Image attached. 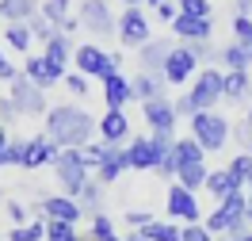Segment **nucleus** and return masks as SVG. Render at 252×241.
Returning <instances> with one entry per match:
<instances>
[{
    "label": "nucleus",
    "instance_id": "19",
    "mask_svg": "<svg viewBox=\"0 0 252 241\" xmlns=\"http://www.w3.org/2000/svg\"><path fill=\"white\" fill-rule=\"evenodd\" d=\"M153 172L160 180H176V138L153 134Z\"/></svg>",
    "mask_w": 252,
    "mask_h": 241
},
{
    "label": "nucleus",
    "instance_id": "9",
    "mask_svg": "<svg viewBox=\"0 0 252 241\" xmlns=\"http://www.w3.org/2000/svg\"><path fill=\"white\" fill-rule=\"evenodd\" d=\"M164 214L180 226L203 222V207H199V195L184 188V184H168V195H164Z\"/></svg>",
    "mask_w": 252,
    "mask_h": 241
},
{
    "label": "nucleus",
    "instance_id": "63",
    "mask_svg": "<svg viewBox=\"0 0 252 241\" xmlns=\"http://www.w3.org/2000/svg\"><path fill=\"white\" fill-rule=\"evenodd\" d=\"M77 241H80V238H77Z\"/></svg>",
    "mask_w": 252,
    "mask_h": 241
},
{
    "label": "nucleus",
    "instance_id": "52",
    "mask_svg": "<svg viewBox=\"0 0 252 241\" xmlns=\"http://www.w3.org/2000/svg\"><path fill=\"white\" fill-rule=\"evenodd\" d=\"M233 16H249L252 19V0H237V4H233Z\"/></svg>",
    "mask_w": 252,
    "mask_h": 241
},
{
    "label": "nucleus",
    "instance_id": "58",
    "mask_svg": "<svg viewBox=\"0 0 252 241\" xmlns=\"http://www.w3.org/2000/svg\"><path fill=\"white\" fill-rule=\"evenodd\" d=\"M249 230H252V203H249Z\"/></svg>",
    "mask_w": 252,
    "mask_h": 241
},
{
    "label": "nucleus",
    "instance_id": "30",
    "mask_svg": "<svg viewBox=\"0 0 252 241\" xmlns=\"http://www.w3.org/2000/svg\"><path fill=\"white\" fill-rule=\"evenodd\" d=\"M138 234H142L145 241H180L184 226H180V222H172V218H164V222H160V218H153V222H149V226H142Z\"/></svg>",
    "mask_w": 252,
    "mask_h": 241
},
{
    "label": "nucleus",
    "instance_id": "11",
    "mask_svg": "<svg viewBox=\"0 0 252 241\" xmlns=\"http://www.w3.org/2000/svg\"><path fill=\"white\" fill-rule=\"evenodd\" d=\"M31 214H34V218H58V222H73V226L84 218V210H80V203L73 199V195H42V199L31 207Z\"/></svg>",
    "mask_w": 252,
    "mask_h": 241
},
{
    "label": "nucleus",
    "instance_id": "23",
    "mask_svg": "<svg viewBox=\"0 0 252 241\" xmlns=\"http://www.w3.org/2000/svg\"><path fill=\"white\" fill-rule=\"evenodd\" d=\"M126 165H130V172H153V134L130 138V145H126Z\"/></svg>",
    "mask_w": 252,
    "mask_h": 241
},
{
    "label": "nucleus",
    "instance_id": "54",
    "mask_svg": "<svg viewBox=\"0 0 252 241\" xmlns=\"http://www.w3.org/2000/svg\"><path fill=\"white\" fill-rule=\"evenodd\" d=\"M12 142V138H8V127H4V123H0V149H4V145Z\"/></svg>",
    "mask_w": 252,
    "mask_h": 241
},
{
    "label": "nucleus",
    "instance_id": "32",
    "mask_svg": "<svg viewBox=\"0 0 252 241\" xmlns=\"http://www.w3.org/2000/svg\"><path fill=\"white\" fill-rule=\"evenodd\" d=\"M8 241H46V218H31L8 230Z\"/></svg>",
    "mask_w": 252,
    "mask_h": 241
},
{
    "label": "nucleus",
    "instance_id": "39",
    "mask_svg": "<svg viewBox=\"0 0 252 241\" xmlns=\"http://www.w3.org/2000/svg\"><path fill=\"white\" fill-rule=\"evenodd\" d=\"M225 169H229V172H233V176L241 180V184H245V180L252 176V153H249V149H241V153H233V161H229Z\"/></svg>",
    "mask_w": 252,
    "mask_h": 241
},
{
    "label": "nucleus",
    "instance_id": "33",
    "mask_svg": "<svg viewBox=\"0 0 252 241\" xmlns=\"http://www.w3.org/2000/svg\"><path fill=\"white\" fill-rule=\"evenodd\" d=\"M188 161H206V149L199 142H195V138H176V169H180V165H188Z\"/></svg>",
    "mask_w": 252,
    "mask_h": 241
},
{
    "label": "nucleus",
    "instance_id": "36",
    "mask_svg": "<svg viewBox=\"0 0 252 241\" xmlns=\"http://www.w3.org/2000/svg\"><path fill=\"white\" fill-rule=\"evenodd\" d=\"M23 142L27 138H12V142L0 149V169H19L23 165Z\"/></svg>",
    "mask_w": 252,
    "mask_h": 241
},
{
    "label": "nucleus",
    "instance_id": "27",
    "mask_svg": "<svg viewBox=\"0 0 252 241\" xmlns=\"http://www.w3.org/2000/svg\"><path fill=\"white\" fill-rule=\"evenodd\" d=\"M80 210H84V218H92V214H103V203H107V195H103V184L99 180H88L77 195Z\"/></svg>",
    "mask_w": 252,
    "mask_h": 241
},
{
    "label": "nucleus",
    "instance_id": "20",
    "mask_svg": "<svg viewBox=\"0 0 252 241\" xmlns=\"http://www.w3.org/2000/svg\"><path fill=\"white\" fill-rule=\"evenodd\" d=\"M99 96H103V103L107 107H119V111H126V103L134 100V88H130V77H123V73H111V77L99 80Z\"/></svg>",
    "mask_w": 252,
    "mask_h": 241
},
{
    "label": "nucleus",
    "instance_id": "40",
    "mask_svg": "<svg viewBox=\"0 0 252 241\" xmlns=\"http://www.w3.org/2000/svg\"><path fill=\"white\" fill-rule=\"evenodd\" d=\"M4 210H8V218H12V226H23V222H31V210L23 207L19 199H4Z\"/></svg>",
    "mask_w": 252,
    "mask_h": 241
},
{
    "label": "nucleus",
    "instance_id": "25",
    "mask_svg": "<svg viewBox=\"0 0 252 241\" xmlns=\"http://www.w3.org/2000/svg\"><path fill=\"white\" fill-rule=\"evenodd\" d=\"M130 88H134V100H142V103H145V100H157V96H168V92H164L168 80L153 77V73H142V69L130 77Z\"/></svg>",
    "mask_w": 252,
    "mask_h": 241
},
{
    "label": "nucleus",
    "instance_id": "18",
    "mask_svg": "<svg viewBox=\"0 0 252 241\" xmlns=\"http://www.w3.org/2000/svg\"><path fill=\"white\" fill-rule=\"evenodd\" d=\"M168 31H172L180 42H203V38H210L214 23H210V16H184V12H180Z\"/></svg>",
    "mask_w": 252,
    "mask_h": 241
},
{
    "label": "nucleus",
    "instance_id": "7",
    "mask_svg": "<svg viewBox=\"0 0 252 241\" xmlns=\"http://www.w3.org/2000/svg\"><path fill=\"white\" fill-rule=\"evenodd\" d=\"M8 100L16 103V111H19V119H46V111H50V103H46V92L38 88V84H31V80L19 73L12 84H8Z\"/></svg>",
    "mask_w": 252,
    "mask_h": 241
},
{
    "label": "nucleus",
    "instance_id": "57",
    "mask_svg": "<svg viewBox=\"0 0 252 241\" xmlns=\"http://www.w3.org/2000/svg\"><path fill=\"white\" fill-rule=\"evenodd\" d=\"M123 4H126V8H142L145 0H123Z\"/></svg>",
    "mask_w": 252,
    "mask_h": 241
},
{
    "label": "nucleus",
    "instance_id": "12",
    "mask_svg": "<svg viewBox=\"0 0 252 241\" xmlns=\"http://www.w3.org/2000/svg\"><path fill=\"white\" fill-rule=\"evenodd\" d=\"M195 73H199V58L191 54L188 42H176L172 54H168V62H164V80H168V84H188Z\"/></svg>",
    "mask_w": 252,
    "mask_h": 241
},
{
    "label": "nucleus",
    "instance_id": "16",
    "mask_svg": "<svg viewBox=\"0 0 252 241\" xmlns=\"http://www.w3.org/2000/svg\"><path fill=\"white\" fill-rule=\"evenodd\" d=\"M99 142H111V145L130 142V115L119 111V107H107L99 115Z\"/></svg>",
    "mask_w": 252,
    "mask_h": 241
},
{
    "label": "nucleus",
    "instance_id": "15",
    "mask_svg": "<svg viewBox=\"0 0 252 241\" xmlns=\"http://www.w3.org/2000/svg\"><path fill=\"white\" fill-rule=\"evenodd\" d=\"M142 115H145V127L153 130V134H172L176 130V107L168 96H157V100H145L142 103Z\"/></svg>",
    "mask_w": 252,
    "mask_h": 241
},
{
    "label": "nucleus",
    "instance_id": "46",
    "mask_svg": "<svg viewBox=\"0 0 252 241\" xmlns=\"http://www.w3.org/2000/svg\"><path fill=\"white\" fill-rule=\"evenodd\" d=\"M184 16H210V0H176Z\"/></svg>",
    "mask_w": 252,
    "mask_h": 241
},
{
    "label": "nucleus",
    "instance_id": "44",
    "mask_svg": "<svg viewBox=\"0 0 252 241\" xmlns=\"http://www.w3.org/2000/svg\"><path fill=\"white\" fill-rule=\"evenodd\" d=\"M65 88H69V92H73V96H88V77H84V73H77V69H73V73H65Z\"/></svg>",
    "mask_w": 252,
    "mask_h": 241
},
{
    "label": "nucleus",
    "instance_id": "45",
    "mask_svg": "<svg viewBox=\"0 0 252 241\" xmlns=\"http://www.w3.org/2000/svg\"><path fill=\"white\" fill-rule=\"evenodd\" d=\"M188 46H191V54L199 58V65H203V62H210V58L218 62V46H214L210 38H203V42H188Z\"/></svg>",
    "mask_w": 252,
    "mask_h": 241
},
{
    "label": "nucleus",
    "instance_id": "56",
    "mask_svg": "<svg viewBox=\"0 0 252 241\" xmlns=\"http://www.w3.org/2000/svg\"><path fill=\"white\" fill-rule=\"evenodd\" d=\"M245 195H249V203H252V176L245 180Z\"/></svg>",
    "mask_w": 252,
    "mask_h": 241
},
{
    "label": "nucleus",
    "instance_id": "37",
    "mask_svg": "<svg viewBox=\"0 0 252 241\" xmlns=\"http://www.w3.org/2000/svg\"><path fill=\"white\" fill-rule=\"evenodd\" d=\"M77 226L73 222H58V218H46V241H77Z\"/></svg>",
    "mask_w": 252,
    "mask_h": 241
},
{
    "label": "nucleus",
    "instance_id": "61",
    "mask_svg": "<svg viewBox=\"0 0 252 241\" xmlns=\"http://www.w3.org/2000/svg\"><path fill=\"white\" fill-rule=\"evenodd\" d=\"M4 199H8V195H4V192H0V207H4Z\"/></svg>",
    "mask_w": 252,
    "mask_h": 241
},
{
    "label": "nucleus",
    "instance_id": "43",
    "mask_svg": "<svg viewBox=\"0 0 252 241\" xmlns=\"http://www.w3.org/2000/svg\"><path fill=\"white\" fill-rule=\"evenodd\" d=\"M233 38L245 42V46H252V19L249 16H233Z\"/></svg>",
    "mask_w": 252,
    "mask_h": 241
},
{
    "label": "nucleus",
    "instance_id": "13",
    "mask_svg": "<svg viewBox=\"0 0 252 241\" xmlns=\"http://www.w3.org/2000/svg\"><path fill=\"white\" fill-rule=\"evenodd\" d=\"M58 149H62V145L54 142L46 130H42V134H34V138H27V142H23V165H19V169H27V172L46 169V165H54Z\"/></svg>",
    "mask_w": 252,
    "mask_h": 241
},
{
    "label": "nucleus",
    "instance_id": "21",
    "mask_svg": "<svg viewBox=\"0 0 252 241\" xmlns=\"http://www.w3.org/2000/svg\"><path fill=\"white\" fill-rule=\"evenodd\" d=\"M203 192H206V195H214V203H221V199H229V195L245 192V184H241V180H237L229 169H210V176H206Z\"/></svg>",
    "mask_w": 252,
    "mask_h": 241
},
{
    "label": "nucleus",
    "instance_id": "38",
    "mask_svg": "<svg viewBox=\"0 0 252 241\" xmlns=\"http://www.w3.org/2000/svg\"><path fill=\"white\" fill-rule=\"evenodd\" d=\"M27 27H31V34L38 38V42H42V46H46V42L54 38V34H58V27H54V23H50V19L42 16V12H34V16L27 19Z\"/></svg>",
    "mask_w": 252,
    "mask_h": 241
},
{
    "label": "nucleus",
    "instance_id": "24",
    "mask_svg": "<svg viewBox=\"0 0 252 241\" xmlns=\"http://www.w3.org/2000/svg\"><path fill=\"white\" fill-rule=\"evenodd\" d=\"M218 62L221 69H237V73H252V46H245V42H225V46H218Z\"/></svg>",
    "mask_w": 252,
    "mask_h": 241
},
{
    "label": "nucleus",
    "instance_id": "31",
    "mask_svg": "<svg viewBox=\"0 0 252 241\" xmlns=\"http://www.w3.org/2000/svg\"><path fill=\"white\" fill-rule=\"evenodd\" d=\"M34 42V34L27 23H4V46L8 50H16V54H27Z\"/></svg>",
    "mask_w": 252,
    "mask_h": 241
},
{
    "label": "nucleus",
    "instance_id": "55",
    "mask_svg": "<svg viewBox=\"0 0 252 241\" xmlns=\"http://www.w3.org/2000/svg\"><path fill=\"white\" fill-rule=\"evenodd\" d=\"M123 241H145V238H142V234H138V230H130V234H126Z\"/></svg>",
    "mask_w": 252,
    "mask_h": 241
},
{
    "label": "nucleus",
    "instance_id": "60",
    "mask_svg": "<svg viewBox=\"0 0 252 241\" xmlns=\"http://www.w3.org/2000/svg\"><path fill=\"white\" fill-rule=\"evenodd\" d=\"M245 123H249V127H252V107H249V119H245Z\"/></svg>",
    "mask_w": 252,
    "mask_h": 241
},
{
    "label": "nucleus",
    "instance_id": "3",
    "mask_svg": "<svg viewBox=\"0 0 252 241\" xmlns=\"http://www.w3.org/2000/svg\"><path fill=\"white\" fill-rule=\"evenodd\" d=\"M50 169H54V176L62 184V195H73V199L92 180V169L84 165V149H58V157H54Z\"/></svg>",
    "mask_w": 252,
    "mask_h": 241
},
{
    "label": "nucleus",
    "instance_id": "29",
    "mask_svg": "<svg viewBox=\"0 0 252 241\" xmlns=\"http://www.w3.org/2000/svg\"><path fill=\"white\" fill-rule=\"evenodd\" d=\"M206 176H210L206 161H188V165L176 169V184H184V188H191V192H199V188L206 184Z\"/></svg>",
    "mask_w": 252,
    "mask_h": 241
},
{
    "label": "nucleus",
    "instance_id": "59",
    "mask_svg": "<svg viewBox=\"0 0 252 241\" xmlns=\"http://www.w3.org/2000/svg\"><path fill=\"white\" fill-rule=\"evenodd\" d=\"M145 4H153V8H157V4H164V0H145Z\"/></svg>",
    "mask_w": 252,
    "mask_h": 241
},
{
    "label": "nucleus",
    "instance_id": "35",
    "mask_svg": "<svg viewBox=\"0 0 252 241\" xmlns=\"http://www.w3.org/2000/svg\"><path fill=\"white\" fill-rule=\"evenodd\" d=\"M88 222H92V241H123L115 234V222H111L107 210H103V214H92Z\"/></svg>",
    "mask_w": 252,
    "mask_h": 241
},
{
    "label": "nucleus",
    "instance_id": "4",
    "mask_svg": "<svg viewBox=\"0 0 252 241\" xmlns=\"http://www.w3.org/2000/svg\"><path fill=\"white\" fill-rule=\"evenodd\" d=\"M229 119L218 111H195L191 115V138L203 145L206 153H221L229 145Z\"/></svg>",
    "mask_w": 252,
    "mask_h": 241
},
{
    "label": "nucleus",
    "instance_id": "48",
    "mask_svg": "<svg viewBox=\"0 0 252 241\" xmlns=\"http://www.w3.org/2000/svg\"><path fill=\"white\" fill-rule=\"evenodd\" d=\"M229 138H237V145L252 153V127H249V123H237V127L229 130Z\"/></svg>",
    "mask_w": 252,
    "mask_h": 241
},
{
    "label": "nucleus",
    "instance_id": "42",
    "mask_svg": "<svg viewBox=\"0 0 252 241\" xmlns=\"http://www.w3.org/2000/svg\"><path fill=\"white\" fill-rule=\"evenodd\" d=\"M180 241H218V238H214V234H210L203 222H191V226H184Z\"/></svg>",
    "mask_w": 252,
    "mask_h": 241
},
{
    "label": "nucleus",
    "instance_id": "2",
    "mask_svg": "<svg viewBox=\"0 0 252 241\" xmlns=\"http://www.w3.org/2000/svg\"><path fill=\"white\" fill-rule=\"evenodd\" d=\"M203 226L214 234V238H233V234H245L249 230V195L237 192L229 199L214 203L210 214H203Z\"/></svg>",
    "mask_w": 252,
    "mask_h": 241
},
{
    "label": "nucleus",
    "instance_id": "17",
    "mask_svg": "<svg viewBox=\"0 0 252 241\" xmlns=\"http://www.w3.org/2000/svg\"><path fill=\"white\" fill-rule=\"evenodd\" d=\"M19 73L31 80V84H38L42 92H46V88H54V84L65 77V73H58V69H54L42 54H27V58H23V65H19Z\"/></svg>",
    "mask_w": 252,
    "mask_h": 241
},
{
    "label": "nucleus",
    "instance_id": "62",
    "mask_svg": "<svg viewBox=\"0 0 252 241\" xmlns=\"http://www.w3.org/2000/svg\"><path fill=\"white\" fill-rule=\"evenodd\" d=\"M0 62H4V46H0Z\"/></svg>",
    "mask_w": 252,
    "mask_h": 241
},
{
    "label": "nucleus",
    "instance_id": "6",
    "mask_svg": "<svg viewBox=\"0 0 252 241\" xmlns=\"http://www.w3.org/2000/svg\"><path fill=\"white\" fill-rule=\"evenodd\" d=\"M119 65H123V54H107V50L95 46V42H84V46L73 50V69L84 73L88 80L111 77V73H119Z\"/></svg>",
    "mask_w": 252,
    "mask_h": 241
},
{
    "label": "nucleus",
    "instance_id": "47",
    "mask_svg": "<svg viewBox=\"0 0 252 241\" xmlns=\"http://www.w3.org/2000/svg\"><path fill=\"white\" fill-rule=\"evenodd\" d=\"M0 123H4L8 130H12V127L19 123V111H16V103H12L8 96H0Z\"/></svg>",
    "mask_w": 252,
    "mask_h": 241
},
{
    "label": "nucleus",
    "instance_id": "51",
    "mask_svg": "<svg viewBox=\"0 0 252 241\" xmlns=\"http://www.w3.org/2000/svg\"><path fill=\"white\" fill-rule=\"evenodd\" d=\"M16 77H19V65L4 58V62H0V80H4V84H12V80H16Z\"/></svg>",
    "mask_w": 252,
    "mask_h": 241
},
{
    "label": "nucleus",
    "instance_id": "34",
    "mask_svg": "<svg viewBox=\"0 0 252 241\" xmlns=\"http://www.w3.org/2000/svg\"><path fill=\"white\" fill-rule=\"evenodd\" d=\"M38 12H42V16H46L50 23L58 27V31L65 27V19H73V12H69V0H42V4H38Z\"/></svg>",
    "mask_w": 252,
    "mask_h": 241
},
{
    "label": "nucleus",
    "instance_id": "26",
    "mask_svg": "<svg viewBox=\"0 0 252 241\" xmlns=\"http://www.w3.org/2000/svg\"><path fill=\"white\" fill-rule=\"evenodd\" d=\"M249 92H252V73L225 69V92H221V100H225V103H245Z\"/></svg>",
    "mask_w": 252,
    "mask_h": 241
},
{
    "label": "nucleus",
    "instance_id": "5",
    "mask_svg": "<svg viewBox=\"0 0 252 241\" xmlns=\"http://www.w3.org/2000/svg\"><path fill=\"white\" fill-rule=\"evenodd\" d=\"M221 92H225V69H214V65H206L199 69L195 77H191V111H214L221 103Z\"/></svg>",
    "mask_w": 252,
    "mask_h": 241
},
{
    "label": "nucleus",
    "instance_id": "8",
    "mask_svg": "<svg viewBox=\"0 0 252 241\" xmlns=\"http://www.w3.org/2000/svg\"><path fill=\"white\" fill-rule=\"evenodd\" d=\"M77 23H80V31H88V34H99V38H115V23H119V16L111 12L107 0H80V8H77Z\"/></svg>",
    "mask_w": 252,
    "mask_h": 241
},
{
    "label": "nucleus",
    "instance_id": "22",
    "mask_svg": "<svg viewBox=\"0 0 252 241\" xmlns=\"http://www.w3.org/2000/svg\"><path fill=\"white\" fill-rule=\"evenodd\" d=\"M73 38H69V34H54V38H50L46 46H42V58H46L50 65H54V69H58V73H69V65H73Z\"/></svg>",
    "mask_w": 252,
    "mask_h": 241
},
{
    "label": "nucleus",
    "instance_id": "28",
    "mask_svg": "<svg viewBox=\"0 0 252 241\" xmlns=\"http://www.w3.org/2000/svg\"><path fill=\"white\" fill-rule=\"evenodd\" d=\"M38 12V0H0V19L4 23H27Z\"/></svg>",
    "mask_w": 252,
    "mask_h": 241
},
{
    "label": "nucleus",
    "instance_id": "14",
    "mask_svg": "<svg viewBox=\"0 0 252 241\" xmlns=\"http://www.w3.org/2000/svg\"><path fill=\"white\" fill-rule=\"evenodd\" d=\"M172 46H176V34L172 38H168V34H164V38L153 34V38L138 50V69H142V73H153V77H164V62H168Z\"/></svg>",
    "mask_w": 252,
    "mask_h": 241
},
{
    "label": "nucleus",
    "instance_id": "10",
    "mask_svg": "<svg viewBox=\"0 0 252 241\" xmlns=\"http://www.w3.org/2000/svg\"><path fill=\"white\" fill-rule=\"evenodd\" d=\"M115 38H119V46H123V50H142L145 42L153 38L149 19H145L142 8H126L123 16H119V23H115Z\"/></svg>",
    "mask_w": 252,
    "mask_h": 241
},
{
    "label": "nucleus",
    "instance_id": "49",
    "mask_svg": "<svg viewBox=\"0 0 252 241\" xmlns=\"http://www.w3.org/2000/svg\"><path fill=\"white\" fill-rule=\"evenodd\" d=\"M153 12H157V19H160V23H168V27H172V19L180 16V8H176V0H164V4H157Z\"/></svg>",
    "mask_w": 252,
    "mask_h": 241
},
{
    "label": "nucleus",
    "instance_id": "53",
    "mask_svg": "<svg viewBox=\"0 0 252 241\" xmlns=\"http://www.w3.org/2000/svg\"><path fill=\"white\" fill-rule=\"evenodd\" d=\"M221 241H252V230H245V234H233V238H221Z\"/></svg>",
    "mask_w": 252,
    "mask_h": 241
},
{
    "label": "nucleus",
    "instance_id": "50",
    "mask_svg": "<svg viewBox=\"0 0 252 241\" xmlns=\"http://www.w3.org/2000/svg\"><path fill=\"white\" fill-rule=\"evenodd\" d=\"M172 107H176V119H191V115H195V111H191L188 92H184V96H176V100H172Z\"/></svg>",
    "mask_w": 252,
    "mask_h": 241
},
{
    "label": "nucleus",
    "instance_id": "1",
    "mask_svg": "<svg viewBox=\"0 0 252 241\" xmlns=\"http://www.w3.org/2000/svg\"><path fill=\"white\" fill-rule=\"evenodd\" d=\"M46 134L62 149H84L88 142H95L99 134V119L77 107V103H54L46 111Z\"/></svg>",
    "mask_w": 252,
    "mask_h": 241
},
{
    "label": "nucleus",
    "instance_id": "41",
    "mask_svg": "<svg viewBox=\"0 0 252 241\" xmlns=\"http://www.w3.org/2000/svg\"><path fill=\"white\" fill-rule=\"evenodd\" d=\"M153 218H157L153 210H126V214H123L126 230H142V226H149V222H153Z\"/></svg>",
    "mask_w": 252,
    "mask_h": 241
}]
</instances>
